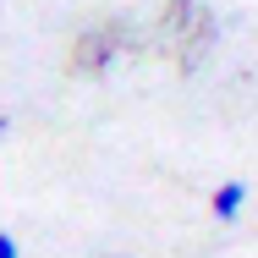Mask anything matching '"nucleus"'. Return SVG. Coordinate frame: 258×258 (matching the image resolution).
<instances>
[{
    "label": "nucleus",
    "mask_w": 258,
    "mask_h": 258,
    "mask_svg": "<svg viewBox=\"0 0 258 258\" xmlns=\"http://www.w3.org/2000/svg\"><path fill=\"white\" fill-rule=\"evenodd\" d=\"M6 126H11V121H6V115H0V138H6Z\"/></svg>",
    "instance_id": "nucleus-3"
},
{
    "label": "nucleus",
    "mask_w": 258,
    "mask_h": 258,
    "mask_svg": "<svg viewBox=\"0 0 258 258\" xmlns=\"http://www.w3.org/2000/svg\"><path fill=\"white\" fill-rule=\"evenodd\" d=\"M209 204H214V220H236L242 204H247V187H242V181H225V187H214Z\"/></svg>",
    "instance_id": "nucleus-1"
},
{
    "label": "nucleus",
    "mask_w": 258,
    "mask_h": 258,
    "mask_svg": "<svg viewBox=\"0 0 258 258\" xmlns=\"http://www.w3.org/2000/svg\"><path fill=\"white\" fill-rule=\"evenodd\" d=\"M0 258H22L17 253V236H6V231H0Z\"/></svg>",
    "instance_id": "nucleus-2"
}]
</instances>
